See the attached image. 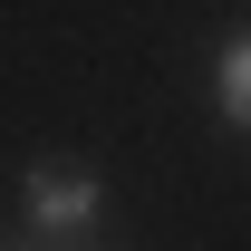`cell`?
I'll use <instances>...</instances> for the list:
<instances>
[{
    "instance_id": "cell-2",
    "label": "cell",
    "mask_w": 251,
    "mask_h": 251,
    "mask_svg": "<svg viewBox=\"0 0 251 251\" xmlns=\"http://www.w3.org/2000/svg\"><path fill=\"white\" fill-rule=\"evenodd\" d=\"M213 106H222L232 126H251V29H242V39L213 58Z\"/></svg>"
},
{
    "instance_id": "cell-1",
    "label": "cell",
    "mask_w": 251,
    "mask_h": 251,
    "mask_svg": "<svg viewBox=\"0 0 251 251\" xmlns=\"http://www.w3.org/2000/svg\"><path fill=\"white\" fill-rule=\"evenodd\" d=\"M20 203H29V222H39V232H87V222L106 213V184H97L87 164H29Z\"/></svg>"
},
{
    "instance_id": "cell-3",
    "label": "cell",
    "mask_w": 251,
    "mask_h": 251,
    "mask_svg": "<svg viewBox=\"0 0 251 251\" xmlns=\"http://www.w3.org/2000/svg\"><path fill=\"white\" fill-rule=\"evenodd\" d=\"M10 251H29V242H10Z\"/></svg>"
}]
</instances>
